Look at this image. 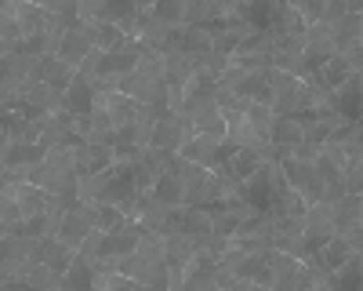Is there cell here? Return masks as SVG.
Listing matches in <instances>:
<instances>
[{
    "mask_svg": "<svg viewBox=\"0 0 363 291\" xmlns=\"http://www.w3.org/2000/svg\"><path fill=\"white\" fill-rule=\"evenodd\" d=\"M145 233H149V229H145L142 222H128L124 229H113V233L95 229L80 251L91 258V266H95V270H116V262L124 258V255H131V251L142 244Z\"/></svg>",
    "mask_w": 363,
    "mask_h": 291,
    "instance_id": "6da1fadb",
    "label": "cell"
},
{
    "mask_svg": "<svg viewBox=\"0 0 363 291\" xmlns=\"http://www.w3.org/2000/svg\"><path fill=\"white\" fill-rule=\"evenodd\" d=\"M145 55H149V48H142L138 40H131L128 48H120V51H91L87 62L80 70H87L91 77L99 80V92H116V80L135 73L142 66Z\"/></svg>",
    "mask_w": 363,
    "mask_h": 291,
    "instance_id": "7a4b0ae2",
    "label": "cell"
},
{
    "mask_svg": "<svg viewBox=\"0 0 363 291\" xmlns=\"http://www.w3.org/2000/svg\"><path fill=\"white\" fill-rule=\"evenodd\" d=\"M51 208V193H44L37 182H4L0 193V226L18 222L26 215H44Z\"/></svg>",
    "mask_w": 363,
    "mask_h": 291,
    "instance_id": "3957f363",
    "label": "cell"
},
{
    "mask_svg": "<svg viewBox=\"0 0 363 291\" xmlns=\"http://www.w3.org/2000/svg\"><path fill=\"white\" fill-rule=\"evenodd\" d=\"M186 138H193V131H189V124H186V116L167 109L160 121L149 128V135H145V150H157V153L171 157V153L182 150V142H186Z\"/></svg>",
    "mask_w": 363,
    "mask_h": 291,
    "instance_id": "277c9868",
    "label": "cell"
},
{
    "mask_svg": "<svg viewBox=\"0 0 363 291\" xmlns=\"http://www.w3.org/2000/svg\"><path fill=\"white\" fill-rule=\"evenodd\" d=\"M95 51V37H91V22H80V18H66V29H62V40H58L55 55L69 62L73 70H80L87 62V55Z\"/></svg>",
    "mask_w": 363,
    "mask_h": 291,
    "instance_id": "5b68a950",
    "label": "cell"
},
{
    "mask_svg": "<svg viewBox=\"0 0 363 291\" xmlns=\"http://www.w3.org/2000/svg\"><path fill=\"white\" fill-rule=\"evenodd\" d=\"M95 109H102L109 116L113 128H124V124H145L149 128V109L135 99H128L124 92H99L95 95Z\"/></svg>",
    "mask_w": 363,
    "mask_h": 291,
    "instance_id": "8992f818",
    "label": "cell"
},
{
    "mask_svg": "<svg viewBox=\"0 0 363 291\" xmlns=\"http://www.w3.org/2000/svg\"><path fill=\"white\" fill-rule=\"evenodd\" d=\"M280 171H284L287 186H291V190H298L301 197H306V204L323 200V182L316 179V168H313V160H301V157L287 153V157H280Z\"/></svg>",
    "mask_w": 363,
    "mask_h": 291,
    "instance_id": "52a82bcc",
    "label": "cell"
},
{
    "mask_svg": "<svg viewBox=\"0 0 363 291\" xmlns=\"http://www.w3.org/2000/svg\"><path fill=\"white\" fill-rule=\"evenodd\" d=\"M338 233V222H335V208H330L327 200H316L306 208V215H301V237H306V248L316 251L327 237H335Z\"/></svg>",
    "mask_w": 363,
    "mask_h": 291,
    "instance_id": "ba28073f",
    "label": "cell"
},
{
    "mask_svg": "<svg viewBox=\"0 0 363 291\" xmlns=\"http://www.w3.org/2000/svg\"><path fill=\"white\" fill-rule=\"evenodd\" d=\"M222 116H225V146H233V150H269V138L251 124L244 109H229Z\"/></svg>",
    "mask_w": 363,
    "mask_h": 291,
    "instance_id": "9c48e42d",
    "label": "cell"
},
{
    "mask_svg": "<svg viewBox=\"0 0 363 291\" xmlns=\"http://www.w3.org/2000/svg\"><path fill=\"white\" fill-rule=\"evenodd\" d=\"M0 18H11L22 37H33V33H48V29H55V15H48L40 4H26V0H8L4 11H0Z\"/></svg>",
    "mask_w": 363,
    "mask_h": 291,
    "instance_id": "30bf717a",
    "label": "cell"
},
{
    "mask_svg": "<svg viewBox=\"0 0 363 291\" xmlns=\"http://www.w3.org/2000/svg\"><path fill=\"white\" fill-rule=\"evenodd\" d=\"M330 55H338V44L330 37V26L327 22H316L306 29V37H301V58H306L309 70H320Z\"/></svg>",
    "mask_w": 363,
    "mask_h": 291,
    "instance_id": "8fae6325",
    "label": "cell"
},
{
    "mask_svg": "<svg viewBox=\"0 0 363 291\" xmlns=\"http://www.w3.org/2000/svg\"><path fill=\"white\" fill-rule=\"evenodd\" d=\"M80 70H73L69 62H62L58 55H44V58H37L33 62V84H48V87H55V92H69V84H73V77H77Z\"/></svg>",
    "mask_w": 363,
    "mask_h": 291,
    "instance_id": "7c38bea8",
    "label": "cell"
},
{
    "mask_svg": "<svg viewBox=\"0 0 363 291\" xmlns=\"http://www.w3.org/2000/svg\"><path fill=\"white\" fill-rule=\"evenodd\" d=\"M48 153L51 150L44 142H8L4 150H0V168L4 171H29L40 160H48Z\"/></svg>",
    "mask_w": 363,
    "mask_h": 291,
    "instance_id": "4fadbf2b",
    "label": "cell"
},
{
    "mask_svg": "<svg viewBox=\"0 0 363 291\" xmlns=\"http://www.w3.org/2000/svg\"><path fill=\"white\" fill-rule=\"evenodd\" d=\"M178 157L196 160V164H203V168H211V171H215V168L225 160V157H222V138H215V135H193V138H186V142H182Z\"/></svg>",
    "mask_w": 363,
    "mask_h": 291,
    "instance_id": "5bb4252c",
    "label": "cell"
},
{
    "mask_svg": "<svg viewBox=\"0 0 363 291\" xmlns=\"http://www.w3.org/2000/svg\"><path fill=\"white\" fill-rule=\"evenodd\" d=\"M95 95H99V80L87 70H80L66 92V113H95Z\"/></svg>",
    "mask_w": 363,
    "mask_h": 291,
    "instance_id": "9a60e30c",
    "label": "cell"
},
{
    "mask_svg": "<svg viewBox=\"0 0 363 291\" xmlns=\"http://www.w3.org/2000/svg\"><path fill=\"white\" fill-rule=\"evenodd\" d=\"M186 4L189 0H160V4H138V11L157 26L178 29V26H186Z\"/></svg>",
    "mask_w": 363,
    "mask_h": 291,
    "instance_id": "2e32d148",
    "label": "cell"
},
{
    "mask_svg": "<svg viewBox=\"0 0 363 291\" xmlns=\"http://www.w3.org/2000/svg\"><path fill=\"white\" fill-rule=\"evenodd\" d=\"M149 197H153L157 204H164V208H186V186H182L178 175L167 171V168H160V175H157L153 190H149Z\"/></svg>",
    "mask_w": 363,
    "mask_h": 291,
    "instance_id": "e0dca14e",
    "label": "cell"
},
{
    "mask_svg": "<svg viewBox=\"0 0 363 291\" xmlns=\"http://www.w3.org/2000/svg\"><path fill=\"white\" fill-rule=\"evenodd\" d=\"M265 153H269V150H236V153H233L229 160H222L218 168L229 175V179H236V182H247L251 175L262 168Z\"/></svg>",
    "mask_w": 363,
    "mask_h": 291,
    "instance_id": "ac0fdd59",
    "label": "cell"
},
{
    "mask_svg": "<svg viewBox=\"0 0 363 291\" xmlns=\"http://www.w3.org/2000/svg\"><path fill=\"white\" fill-rule=\"evenodd\" d=\"M352 73H359V70H352V66L345 62L342 55H330V58H327V62H323L320 70H313V80L323 87V92H338V87H342V84H345Z\"/></svg>",
    "mask_w": 363,
    "mask_h": 291,
    "instance_id": "d6986e66",
    "label": "cell"
},
{
    "mask_svg": "<svg viewBox=\"0 0 363 291\" xmlns=\"http://www.w3.org/2000/svg\"><path fill=\"white\" fill-rule=\"evenodd\" d=\"M359 95H363V77L359 73H352L338 92H335V109L345 116V121H359Z\"/></svg>",
    "mask_w": 363,
    "mask_h": 291,
    "instance_id": "ffe728a7",
    "label": "cell"
},
{
    "mask_svg": "<svg viewBox=\"0 0 363 291\" xmlns=\"http://www.w3.org/2000/svg\"><path fill=\"white\" fill-rule=\"evenodd\" d=\"M62 287L66 291H95V266H91V258L84 251H77L69 270L62 273Z\"/></svg>",
    "mask_w": 363,
    "mask_h": 291,
    "instance_id": "44dd1931",
    "label": "cell"
},
{
    "mask_svg": "<svg viewBox=\"0 0 363 291\" xmlns=\"http://www.w3.org/2000/svg\"><path fill=\"white\" fill-rule=\"evenodd\" d=\"M349 255H359V251H356L345 237H338V233H335V237H327V241L316 248V262H320V266H323L327 273H330V270H338Z\"/></svg>",
    "mask_w": 363,
    "mask_h": 291,
    "instance_id": "7402d4cb",
    "label": "cell"
},
{
    "mask_svg": "<svg viewBox=\"0 0 363 291\" xmlns=\"http://www.w3.org/2000/svg\"><path fill=\"white\" fill-rule=\"evenodd\" d=\"M91 37H95V51H120V48L131 44L128 29H124V26H113V22L91 26Z\"/></svg>",
    "mask_w": 363,
    "mask_h": 291,
    "instance_id": "603a6c76",
    "label": "cell"
},
{
    "mask_svg": "<svg viewBox=\"0 0 363 291\" xmlns=\"http://www.w3.org/2000/svg\"><path fill=\"white\" fill-rule=\"evenodd\" d=\"M193 73H196L193 55H182V51L164 55V80H167V87H182V84H186Z\"/></svg>",
    "mask_w": 363,
    "mask_h": 291,
    "instance_id": "cb8c5ba5",
    "label": "cell"
},
{
    "mask_svg": "<svg viewBox=\"0 0 363 291\" xmlns=\"http://www.w3.org/2000/svg\"><path fill=\"white\" fill-rule=\"evenodd\" d=\"M0 233H15V237H48L51 233V215L44 212V215H26V219H18V222H8V226H0Z\"/></svg>",
    "mask_w": 363,
    "mask_h": 291,
    "instance_id": "d4e9b609",
    "label": "cell"
},
{
    "mask_svg": "<svg viewBox=\"0 0 363 291\" xmlns=\"http://www.w3.org/2000/svg\"><path fill=\"white\" fill-rule=\"evenodd\" d=\"M26 287H37V291H58L62 287V273L51 270L48 262H33L26 270Z\"/></svg>",
    "mask_w": 363,
    "mask_h": 291,
    "instance_id": "484cf974",
    "label": "cell"
},
{
    "mask_svg": "<svg viewBox=\"0 0 363 291\" xmlns=\"http://www.w3.org/2000/svg\"><path fill=\"white\" fill-rule=\"evenodd\" d=\"M91 219H95V229H102V233L124 229L128 222H135V219H128L120 208H113V204H91Z\"/></svg>",
    "mask_w": 363,
    "mask_h": 291,
    "instance_id": "4316f807",
    "label": "cell"
},
{
    "mask_svg": "<svg viewBox=\"0 0 363 291\" xmlns=\"http://www.w3.org/2000/svg\"><path fill=\"white\" fill-rule=\"evenodd\" d=\"M327 26H330V37H335V44L345 48V44H356V40H359L363 18H359V11H349V15H342L338 22H327Z\"/></svg>",
    "mask_w": 363,
    "mask_h": 291,
    "instance_id": "83f0119b",
    "label": "cell"
},
{
    "mask_svg": "<svg viewBox=\"0 0 363 291\" xmlns=\"http://www.w3.org/2000/svg\"><path fill=\"white\" fill-rule=\"evenodd\" d=\"M135 287L142 284L120 270H95V291H135Z\"/></svg>",
    "mask_w": 363,
    "mask_h": 291,
    "instance_id": "f1b7e54d",
    "label": "cell"
},
{
    "mask_svg": "<svg viewBox=\"0 0 363 291\" xmlns=\"http://www.w3.org/2000/svg\"><path fill=\"white\" fill-rule=\"evenodd\" d=\"M359 273H363V255H349L338 270H330V280H335V287H356Z\"/></svg>",
    "mask_w": 363,
    "mask_h": 291,
    "instance_id": "f546056e",
    "label": "cell"
},
{
    "mask_svg": "<svg viewBox=\"0 0 363 291\" xmlns=\"http://www.w3.org/2000/svg\"><path fill=\"white\" fill-rule=\"evenodd\" d=\"M330 208H335V222H352L363 212V200H359V193H342Z\"/></svg>",
    "mask_w": 363,
    "mask_h": 291,
    "instance_id": "4dcf8cb0",
    "label": "cell"
},
{
    "mask_svg": "<svg viewBox=\"0 0 363 291\" xmlns=\"http://www.w3.org/2000/svg\"><path fill=\"white\" fill-rule=\"evenodd\" d=\"M294 11H298V18L306 22V26H316L323 18V0H298Z\"/></svg>",
    "mask_w": 363,
    "mask_h": 291,
    "instance_id": "1f68e13d",
    "label": "cell"
},
{
    "mask_svg": "<svg viewBox=\"0 0 363 291\" xmlns=\"http://www.w3.org/2000/svg\"><path fill=\"white\" fill-rule=\"evenodd\" d=\"M338 237H345V241L359 251V244H363V222H359V219H352V222H338Z\"/></svg>",
    "mask_w": 363,
    "mask_h": 291,
    "instance_id": "d6a6232c",
    "label": "cell"
}]
</instances>
